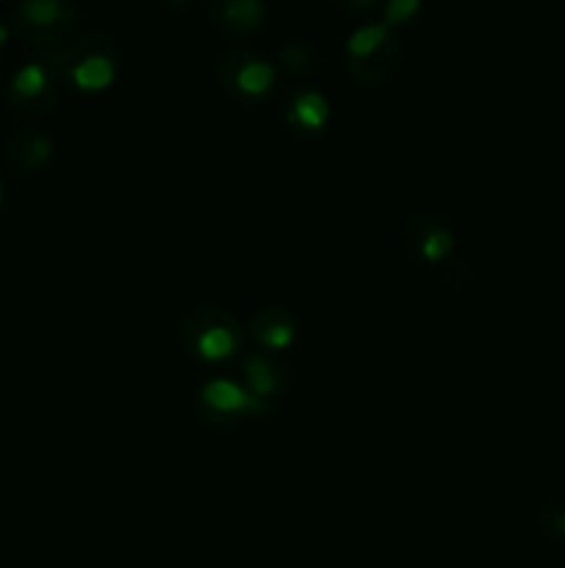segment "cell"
I'll return each mask as SVG.
<instances>
[{
	"label": "cell",
	"instance_id": "obj_9",
	"mask_svg": "<svg viewBox=\"0 0 565 568\" xmlns=\"http://www.w3.org/2000/svg\"><path fill=\"white\" fill-rule=\"evenodd\" d=\"M347 61V72L358 87L374 89L382 87L393 78V72L402 64V48H399L397 37H388L380 48L369 50L363 55H343Z\"/></svg>",
	"mask_w": 565,
	"mask_h": 568
},
{
	"label": "cell",
	"instance_id": "obj_2",
	"mask_svg": "<svg viewBox=\"0 0 565 568\" xmlns=\"http://www.w3.org/2000/svg\"><path fill=\"white\" fill-rule=\"evenodd\" d=\"M183 349L203 364H225L244 347V327L233 311L222 305H197L181 322Z\"/></svg>",
	"mask_w": 565,
	"mask_h": 568
},
{
	"label": "cell",
	"instance_id": "obj_12",
	"mask_svg": "<svg viewBox=\"0 0 565 568\" xmlns=\"http://www.w3.org/2000/svg\"><path fill=\"white\" fill-rule=\"evenodd\" d=\"M286 122L294 131L321 133L330 122V100L316 89H299L286 105Z\"/></svg>",
	"mask_w": 565,
	"mask_h": 568
},
{
	"label": "cell",
	"instance_id": "obj_11",
	"mask_svg": "<svg viewBox=\"0 0 565 568\" xmlns=\"http://www.w3.org/2000/svg\"><path fill=\"white\" fill-rule=\"evenodd\" d=\"M249 336L269 353H282L297 342V320L286 305H264L249 320Z\"/></svg>",
	"mask_w": 565,
	"mask_h": 568
},
{
	"label": "cell",
	"instance_id": "obj_13",
	"mask_svg": "<svg viewBox=\"0 0 565 568\" xmlns=\"http://www.w3.org/2000/svg\"><path fill=\"white\" fill-rule=\"evenodd\" d=\"M242 369H244V383H247L249 392H253L255 397L266 399V403L286 388V381H288L286 369H282L277 361H271L269 355L264 353L247 355V358L242 361Z\"/></svg>",
	"mask_w": 565,
	"mask_h": 568
},
{
	"label": "cell",
	"instance_id": "obj_6",
	"mask_svg": "<svg viewBox=\"0 0 565 568\" xmlns=\"http://www.w3.org/2000/svg\"><path fill=\"white\" fill-rule=\"evenodd\" d=\"M197 408L199 416L214 422V425H236L242 419L266 416L271 410V403L255 397L247 386H238L225 377H214V381L199 386Z\"/></svg>",
	"mask_w": 565,
	"mask_h": 568
},
{
	"label": "cell",
	"instance_id": "obj_5",
	"mask_svg": "<svg viewBox=\"0 0 565 568\" xmlns=\"http://www.w3.org/2000/svg\"><path fill=\"white\" fill-rule=\"evenodd\" d=\"M55 100H59V78L42 61L22 64L6 89V105L22 120H42L55 109Z\"/></svg>",
	"mask_w": 565,
	"mask_h": 568
},
{
	"label": "cell",
	"instance_id": "obj_7",
	"mask_svg": "<svg viewBox=\"0 0 565 568\" xmlns=\"http://www.w3.org/2000/svg\"><path fill=\"white\" fill-rule=\"evenodd\" d=\"M402 239L410 253L424 264H443L454 253V233L438 216L413 214L402 222Z\"/></svg>",
	"mask_w": 565,
	"mask_h": 568
},
{
	"label": "cell",
	"instance_id": "obj_14",
	"mask_svg": "<svg viewBox=\"0 0 565 568\" xmlns=\"http://www.w3.org/2000/svg\"><path fill=\"white\" fill-rule=\"evenodd\" d=\"M280 64L291 75H302V72L314 70L316 64V48L310 42H291L280 50Z\"/></svg>",
	"mask_w": 565,
	"mask_h": 568
},
{
	"label": "cell",
	"instance_id": "obj_8",
	"mask_svg": "<svg viewBox=\"0 0 565 568\" xmlns=\"http://www.w3.org/2000/svg\"><path fill=\"white\" fill-rule=\"evenodd\" d=\"M6 150V161L11 164V170L22 172V175H33V172L44 170L53 159L55 148L53 139L37 125H25L17 128V131L9 133L3 144Z\"/></svg>",
	"mask_w": 565,
	"mask_h": 568
},
{
	"label": "cell",
	"instance_id": "obj_20",
	"mask_svg": "<svg viewBox=\"0 0 565 568\" xmlns=\"http://www.w3.org/2000/svg\"><path fill=\"white\" fill-rule=\"evenodd\" d=\"M6 200V183H3V175H0V205H3Z\"/></svg>",
	"mask_w": 565,
	"mask_h": 568
},
{
	"label": "cell",
	"instance_id": "obj_15",
	"mask_svg": "<svg viewBox=\"0 0 565 568\" xmlns=\"http://www.w3.org/2000/svg\"><path fill=\"white\" fill-rule=\"evenodd\" d=\"M421 9V0H386V11H382V22L388 28L404 26L408 20H413Z\"/></svg>",
	"mask_w": 565,
	"mask_h": 568
},
{
	"label": "cell",
	"instance_id": "obj_3",
	"mask_svg": "<svg viewBox=\"0 0 565 568\" xmlns=\"http://www.w3.org/2000/svg\"><path fill=\"white\" fill-rule=\"evenodd\" d=\"M14 31L44 55H53L72 42L78 9L72 0H17L11 9Z\"/></svg>",
	"mask_w": 565,
	"mask_h": 568
},
{
	"label": "cell",
	"instance_id": "obj_10",
	"mask_svg": "<svg viewBox=\"0 0 565 568\" xmlns=\"http://www.w3.org/2000/svg\"><path fill=\"white\" fill-rule=\"evenodd\" d=\"M208 20L227 37H249L266 20V0H208Z\"/></svg>",
	"mask_w": 565,
	"mask_h": 568
},
{
	"label": "cell",
	"instance_id": "obj_19",
	"mask_svg": "<svg viewBox=\"0 0 565 568\" xmlns=\"http://www.w3.org/2000/svg\"><path fill=\"white\" fill-rule=\"evenodd\" d=\"M166 6H172V9H181V6H186V3H192V0H164Z\"/></svg>",
	"mask_w": 565,
	"mask_h": 568
},
{
	"label": "cell",
	"instance_id": "obj_18",
	"mask_svg": "<svg viewBox=\"0 0 565 568\" xmlns=\"http://www.w3.org/2000/svg\"><path fill=\"white\" fill-rule=\"evenodd\" d=\"M9 39H11V28L6 26L3 20H0V53H3V50H6V44H9Z\"/></svg>",
	"mask_w": 565,
	"mask_h": 568
},
{
	"label": "cell",
	"instance_id": "obj_17",
	"mask_svg": "<svg viewBox=\"0 0 565 568\" xmlns=\"http://www.w3.org/2000/svg\"><path fill=\"white\" fill-rule=\"evenodd\" d=\"M332 9H338L341 14H366L377 6V0H330Z\"/></svg>",
	"mask_w": 565,
	"mask_h": 568
},
{
	"label": "cell",
	"instance_id": "obj_1",
	"mask_svg": "<svg viewBox=\"0 0 565 568\" xmlns=\"http://www.w3.org/2000/svg\"><path fill=\"white\" fill-rule=\"evenodd\" d=\"M48 64L81 92H105L120 75V44L109 33L89 31L48 55Z\"/></svg>",
	"mask_w": 565,
	"mask_h": 568
},
{
	"label": "cell",
	"instance_id": "obj_4",
	"mask_svg": "<svg viewBox=\"0 0 565 568\" xmlns=\"http://www.w3.org/2000/svg\"><path fill=\"white\" fill-rule=\"evenodd\" d=\"M222 92L230 94L238 103H255L264 100L277 83V67L266 55L247 48H233L222 53L216 64Z\"/></svg>",
	"mask_w": 565,
	"mask_h": 568
},
{
	"label": "cell",
	"instance_id": "obj_16",
	"mask_svg": "<svg viewBox=\"0 0 565 568\" xmlns=\"http://www.w3.org/2000/svg\"><path fill=\"white\" fill-rule=\"evenodd\" d=\"M541 521L543 527H546V532L565 538V508H546L543 510Z\"/></svg>",
	"mask_w": 565,
	"mask_h": 568
}]
</instances>
